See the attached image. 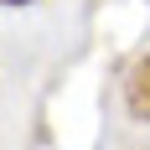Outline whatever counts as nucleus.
Masks as SVG:
<instances>
[{
  "label": "nucleus",
  "mask_w": 150,
  "mask_h": 150,
  "mask_svg": "<svg viewBox=\"0 0 150 150\" xmlns=\"http://www.w3.org/2000/svg\"><path fill=\"white\" fill-rule=\"evenodd\" d=\"M124 98H129V109H135L140 119H150V57L135 62V73H129V83H124Z\"/></svg>",
  "instance_id": "nucleus-1"
},
{
  "label": "nucleus",
  "mask_w": 150,
  "mask_h": 150,
  "mask_svg": "<svg viewBox=\"0 0 150 150\" xmlns=\"http://www.w3.org/2000/svg\"><path fill=\"white\" fill-rule=\"evenodd\" d=\"M0 5H31V0H0Z\"/></svg>",
  "instance_id": "nucleus-2"
}]
</instances>
